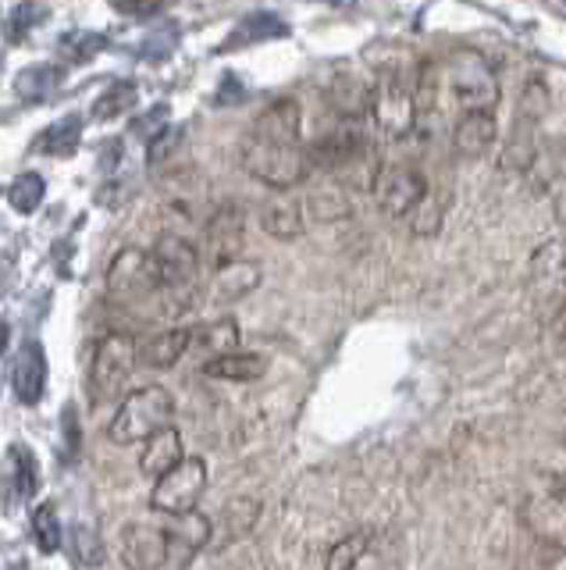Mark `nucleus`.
Instances as JSON below:
<instances>
[{"label": "nucleus", "instance_id": "obj_1", "mask_svg": "<svg viewBox=\"0 0 566 570\" xmlns=\"http://www.w3.org/2000/svg\"><path fill=\"white\" fill-rule=\"evenodd\" d=\"M175 417V400L165 385H139L121 400L118 414L111 417L108 439L115 445H143L150 435L168 428Z\"/></svg>", "mask_w": 566, "mask_h": 570}, {"label": "nucleus", "instance_id": "obj_33", "mask_svg": "<svg viewBox=\"0 0 566 570\" xmlns=\"http://www.w3.org/2000/svg\"><path fill=\"white\" fill-rule=\"evenodd\" d=\"M136 86L132 82H115L108 86L103 94L97 97L93 104V118L97 121H108V118H118V115H129L132 111V104H136Z\"/></svg>", "mask_w": 566, "mask_h": 570}, {"label": "nucleus", "instance_id": "obj_38", "mask_svg": "<svg viewBox=\"0 0 566 570\" xmlns=\"http://www.w3.org/2000/svg\"><path fill=\"white\" fill-rule=\"evenodd\" d=\"M76 557L86 563V567H97L103 563V542H100V534L93 528H76Z\"/></svg>", "mask_w": 566, "mask_h": 570}, {"label": "nucleus", "instance_id": "obj_17", "mask_svg": "<svg viewBox=\"0 0 566 570\" xmlns=\"http://www.w3.org/2000/svg\"><path fill=\"white\" fill-rule=\"evenodd\" d=\"M182 460H186L182 456V435L175 424L161 428V432L150 435L143 445H139V474H147L153 481H161L168 471L179 468Z\"/></svg>", "mask_w": 566, "mask_h": 570}, {"label": "nucleus", "instance_id": "obj_13", "mask_svg": "<svg viewBox=\"0 0 566 570\" xmlns=\"http://www.w3.org/2000/svg\"><path fill=\"white\" fill-rule=\"evenodd\" d=\"M246 136L278 142V147H304V111H299V104L292 97H281L271 107H264Z\"/></svg>", "mask_w": 566, "mask_h": 570}, {"label": "nucleus", "instance_id": "obj_23", "mask_svg": "<svg viewBox=\"0 0 566 570\" xmlns=\"http://www.w3.org/2000/svg\"><path fill=\"white\" fill-rule=\"evenodd\" d=\"M203 379H215V382H260L268 374V356L260 353H228L218 356V361L200 364Z\"/></svg>", "mask_w": 566, "mask_h": 570}, {"label": "nucleus", "instance_id": "obj_32", "mask_svg": "<svg viewBox=\"0 0 566 570\" xmlns=\"http://www.w3.org/2000/svg\"><path fill=\"white\" fill-rule=\"evenodd\" d=\"M32 542H37V549L47 552V557H54L61 549V524H58L54 503H43L32 510Z\"/></svg>", "mask_w": 566, "mask_h": 570}, {"label": "nucleus", "instance_id": "obj_14", "mask_svg": "<svg viewBox=\"0 0 566 570\" xmlns=\"http://www.w3.org/2000/svg\"><path fill=\"white\" fill-rule=\"evenodd\" d=\"M165 531H168V546H171V567H179V570H186L210 542H215V521H207L203 513L175 517Z\"/></svg>", "mask_w": 566, "mask_h": 570}, {"label": "nucleus", "instance_id": "obj_24", "mask_svg": "<svg viewBox=\"0 0 566 570\" xmlns=\"http://www.w3.org/2000/svg\"><path fill=\"white\" fill-rule=\"evenodd\" d=\"M260 228L268 232L271 239H281V243H292L304 236V207L289 196H275L260 207Z\"/></svg>", "mask_w": 566, "mask_h": 570}, {"label": "nucleus", "instance_id": "obj_16", "mask_svg": "<svg viewBox=\"0 0 566 570\" xmlns=\"http://www.w3.org/2000/svg\"><path fill=\"white\" fill-rule=\"evenodd\" d=\"M11 385H14V396L26 406H37L47 392V356L40 343H26L19 350L11 364Z\"/></svg>", "mask_w": 566, "mask_h": 570}, {"label": "nucleus", "instance_id": "obj_25", "mask_svg": "<svg viewBox=\"0 0 566 570\" xmlns=\"http://www.w3.org/2000/svg\"><path fill=\"white\" fill-rule=\"evenodd\" d=\"M307 210L317 225H335V222H346L352 214V200L339 183H321V186L310 189Z\"/></svg>", "mask_w": 566, "mask_h": 570}, {"label": "nucleus", "instance_id": "obj_9", "mask_svg": "<svg viewBox=\"0 0 566 570\" xmlns=\"http://www.w3.org/2000/svg\"><path fill=\"white\" fill-rule=\"evenodd\" d=\"M108 293L121 307H139L150 296H165L150 249H136V246L121 249L108 267Z\"/></svg>", "mask_w": 566, "mask_h": 570}, {"label": "nucleus", "instance_id": "obj_12", "mask_svg": "<svg viewBox=\"0 0 566 570\" xmlns=\"http://www.w3.org/2000/svg\"><path fill=\"white\" fill-rule=\"evenodd\" d=\"M203 236H207V254H210V264L218 267H228V264H236L242 261V246H246V214L239 204H221L215 214H210V222L203 228Z\"/></svg>", "mask_w": 566, "mask_h": 570}, {"label": "nucleus", "instance_id": "obj_35", "mask_svg": "<svg viewBox=\"0 0 566 570\" xmlns=\"http://www.w3.org/2000/svg\"><path fill=\"white\" fill-rule=\"evenodd\" d=\"M548 104H553V97H548L545 76H530L527 86H524V94H520V104H517V118L542 125V118L548 115Z\"/></svg>", "mask_w": 566, "mask_h": 570}, {"label": "nucleus", "instance_id": "obj_28", "mask_svg": "<svg viewBox=\"0 0 566 570\" xmlns=\"http://www.w3.org/2000/svg\"><path fill=\"white\" fill-rule=\"evenodd\" d=\"M260 285V264L257 261H236L215 275V296L218 299H242Z\"/></svg>", "mask_w": 566, "mask_h": 570}, {"label": "nucleus", "instance_id": "obj_41", "mask_svg": "<svg viewBox=\"0 0 566 570\" xmlns=\"http://www.w3.org/2000/svg\"><path fill=\"white\" fill-rule=\"evenodd\" d=\"M553 570H566V552H563V557H556V563H553Z\"/></svg>", "mask_w": 566, "mask_h": 570}, {"label": "nucleus", "instance_id": "obj_8", "mask_svg": "<svg viewBox=\"0 0 566 570\" xmlns=\"http://www.w3.org/2000/svg\"><path fill=\"white\" fill-rule=\"evenodd\" d=\"M370 196L375 204L388 214V218H410V214L428 200L431 186H428V175L414 165H381L370 178Z\"/></svg>", "mask_w": 566, "mask_h": 570}, {"label": "nucleus", "instance_id": "obj_31", "mask_svg": "<svg viewBox=\"0 0 566 570\" xmlns=\"http://www.w3.org/2000/svg\"><path fill=\"white\" fill-rule=\"evenodd\" d=\"M43 196H47V186H43V178L37 171H26L8 186V204L19 214H37L40 204H43Z\"/></svg>", "mask_w": 566, "mask_h": 570}, {"label": "nucleus", "instance_id": "obj_4", "mask_svg": "<svg viewBox=\"0 0 566 570\" xmlns=\"http://www.w3.org/2000/svg\"><path fill=\"white\" fill-rule=\"evenodd\" d=\"M370 121L393 139L410 136L414 125L420 121L414 86L396 68H381L375 86H370Z\"/></svg>", "mask_w": 566, "mask_h": 570}, {"label": "nucleus", "instance_id": "obj_42", "mask_svg": "<svg viewBox=\"0 0 566 570\" xmlns=\"http://www.w3.org/2000/svg\"><path fill=\"white\" fill-rule=\"evenodd\" d=\"M563 147H566V139H563Z\"/></svg>", "mask_w": 566, "mask_h": 570}, {"label": "nucleus", "instance_id": "obj_29", "mask_svg": "<svg viewBox=\"0 0 566 570\" xmlns=\"http://www.w3.org/2000/svg\"><path fill=\"white\" fill-rule=\"evenodd\" d=\"M286 22L275 14H254L246 18V22H239V29L232 32V40H228L221 50H236V47H246V43H260V40H275V36H286Z\"/></svg>", "mask_w": 566, "mask_h": 570}, {"label": "nucleus", "instance_id": "obj_3", "mask_svg": "<svg viewBox=\"0 0 566 570\" xmlns=\"http://www.w3.org/2000/svg\"><path fill=\"white\" fill-rule=\"evenodd\" d=\"M242 168L250 171L257 183L271 189H292L310 175V157L307 147H278V142H264L246 136L242 139Z\"/></svg>", "mask_w": 566, "mask_h": 570}, {"label": "nucleus", "instance_id": "obj_5", "mask_svg": "<svg viewBox=\"0 0 566 570\" xmlns=\"http://www.w3.org/2000/svg\"><path fill=\"white\" fill-rule=\"evenodd\" d=\"M136 364H139V346L129 332L103 335L93 350V364H90V403L93 406L111 403L118 392L126 389Z\"/></svg>", "mask_w": 566, "mask_h": 570}, {"label": "nucleus", "instance_id": "obj_30", "mask_svg": "<svg viewBox=\"0 0 566 570\" xmlns=\"http://www.w3.org/2000/svg\"><path fill=\"white\" fill-rule=\"evenodd\" d=\"M64 79V71L54 65H32L19 76V97L26 100H47L50 94H58V86Z\"/></svg>", "mask_w": 566, "mask_h": 570}, {"label": "nucleus", "instance_id": "obj_18", "mask_svg": "<svg viewBox=\"0 0 566 570\" xmlns=\"http://www.w3.org/2000/svg\"><path fill=\"white\" fill-rule=\"evenodd\" d=\"M495 136H499V121H495V115L491 111H470L456 121L453 147L459 157L477 160L495 147Z\"/></svg>", "mask_w": 566, "mask_h": 570}, {"label": "nucleus", "instance_id": "obj_39", "mask_svg": "<svg viewBox=\"0 0 566 570\" xmlns=\"http://www.w3.org/2000/svg\"><path fill=\"white\" fill-rule=\"evenodd\" d=\"M40 18H47V8L43 4H37V0H26V4L11 14V29H22L26 26V32L40 22Z\"/></svg>", "mask_w": 566, "mask_h": 570}, {"label": "nucleus", "instance_id": "obj_21", "mask_svg": "<svg viewBox=\"0 0 566 570\" xmlns=\"http://www.w3.org/2000/svg\"><path fill=\"white\" fill-rule=\"evenodd\" d=\"M192 353H203V364L218 361V356L228 353H239V325L232 317H218V321H207V325L192 328Z\"/></svg>", "mask_w": 566, "mask_h": 570}, {"label": "nucleus", "instance_id": "obj_36", "mask_svg": "<svg viewBox=\"0 0 566 570\" xmlns=\"http://www.w3.org/2000/svg\"><path fill=\"white\" fill-rule=\"evenodd\" d=\"M441 218H446V196H428V200L410 214L414 236H435L441 228Z\"/></svg>", "mask_w": 566, "mask_h": 570}, {"label": "nucleus", "instance_id": "obj_27", "mask_svg": "<svg viewBox=\"0 0 566 570\" xmlns=\"http://www.w3.org/2000/svg\"><path fill=\"white\" fill-rule=\"evenodd\" d=\"M8 489L19 492L22 499H32L40 489L37 453L29 445H8Z\"/></svg>", "mask_w": 566, "mask_h": 570}, {"label": "nucleus", "instance_id": "obj_34", "mask_svg": "<svg viewBox=\"0 0 566 570\" xmlns=\"http://www.w3.org/2000/svg\"><path fill=\"white\" fill-rule=\"evenodd\" d=\"M367 546H370V534L367 531L346 534V539H339V542L331 546L328 560H325V570H352V567L364 560Z\"/></svg>", "mask_w": 566, "mask_h": 570}, {"label": "nucleus", "instance_id": "obj_26", "mask_svg": "<svg viewBox=\"0 0 566 570\" xmlns=\"http://www.w3.org/2000/svg\"><path fill=\"white\" fill-rule=\"evenodd\" d=\"M82 142V115H64L61 121H54L43 136H37V154L47 157H72Z\"/></svg>", "mask_w": 566, "mask_h": 570}, {"label": "nucleus", "instance_id": "obj_10", "mask_svg": "<svg viewBox=\"0 0 566 570\" xmlns=\"http://www.w3.org/2000/svg\"><path fill=\"white\" fill-rule=\"evenodd\" d=\"M203 492H207V460L186 456L179 468L168 471L161 481H153L150 507L168 517H186V513H197Z\"/></svg>", "mask_w": 566, "mask_h": 570}, {"label": "nucleus", "instance_id": "obj_19", "mask_svg": "<svg viewBox=\"0 0 566 570\" xmlns=\"http://www.w3.org/2000/svg\"><path fill=\"white\" fill-rule=\"evenodd\" d=\"M530 285L538 289V296H556L566 289V243L548 239L545 246L535 249L530 257Z\"/></svg>", "mask_w": 566, "mask_h": 570}, {"label": "nucleus", "instance_id": "obj_15", "mask_svg": "<svg viewBox=\"0 0 566 570\" xmlns=\"http://www.w3.org/2000/svg\"><path fill=\"white\" fill-rule=\"evenodd\" d=\"M260 513H264L260 499H254V495H232L228 503H221V513H218V521H215V542H210V546L232 549L236 542L250 539L257 521H260Z\"/></svg>", "mask_w": 566, "mask_h": 570}, {"label": "nucleus", "instance_id": "obj_37", "mask_svg": "<svg viewBox=\"0 0 566 570\" xmlns=\"http://www.w3.org/2000/svg\"><path fill=\"white\" fill-rule=\"evenodd\" d=\"M103 47H108V40L100 32H86V29L64 40V53L72 61H93V53H100Z\"/></svg>", "mask_w": 566, "mask_h": 570}, {"label": "nucleus", "instance_id": "obj_22", "mask_svg": "<svg viewBox=\"0 0 566 570\" xmlns=\"http://www.w3.org/2000/svg\"><path fill=\"white\" fill-rule=\"evenodd\" d=\"M538 165V125L517 118L509 129V139L503 142V168L527 175Z\"/></svg>", "mask_w": 566, "mask_h": 570}, {"label": "nucleus", "instance_id": "obj_40", "mask_svg": "<svg viewBox=\"0 0 566 570\" xmlns=\"http://www.w3.org/2000/svg\"><path fill=\"white\" fill-rule=\"evenodd\" d=\"M118 8L129 11V14H150V11L161 8V0H118Z\"/></svg>", "mask_w": 566, "mask_h": 570}, {"label": "nucleus", "instance_id": "obj_2", "mask_svg": "<svg viewBox=\"0 0 566 570\" xmlns=\"http://www.w3.org/2000/svg\"><path fill=\"white\" fill-rule=\"evenodd\" d=\"M446 82L464 115L495 111V104H499V76H495L491 61L481 50H470V47L453 50L446 61Z\"/></svg>", "mask_w": 566, "mask_h": 570}, {"label": "nucleus", "instance_id": "obj_6", "mask_svg": "<svg viewBox=\"0 0 566 570\" xmlns=\"http://www.w3.org/2000/svg\"><path fill=\"white\" fill-rule=\"evenodd\" d=\"M150 257H153V267H157V278H161L165 299H175V311L189 307L192 289H197V282H200L197 246H192L189 239H182V236H175V232H168V236L157 239V246L150 249Z\"/></svg>", "mask_w": 566, "mask_h": 570}, {"label": "nucleus", "instance_id": "obj_20", "mask_svg": "<svg viewBox=\"0 0 566 570\" xmlns=\"http://www.w3.org/2000/svg\"><path fill=\"white\" fill-rule=\"evenodd\" d=\"M189 343H192V328H168L161 335H153L139 346V367L168 371L189 353Z\"/></svg>", "mask_w": 566, "mask_h": 570}, {"label": "nucleus", "instance_id": "obj_7", "mask_svg": "<svg viewBox=\"0 0 566 570\" xmlns=\"http://www.w3.org/2000/svg\"><path fill=\"white\" fill-rule=\"evenodd\" d=\"M370 150V139H367V125L364 118H339L317 136L307 157H310V171H321V175H339L346 168L357 165L360 157H367Z\"/></svg>", "mask_w": 566, "mask_h": 570}, {"label": "nucleus", "instance_id": "obj_11", "mask_svg": "<svg viewBox=\"0 0 566 570\" xmlns=\"http://www.w3.org/2000/svg\"><path fill=\"white\" fill-rule=\"evenodd\" d=\"M118 557L126 570H165L171 563L168 531L153 524H126L118 534Z\"/></svg>", "mask_w": 566, "mask_h": 570}]
</instances>
